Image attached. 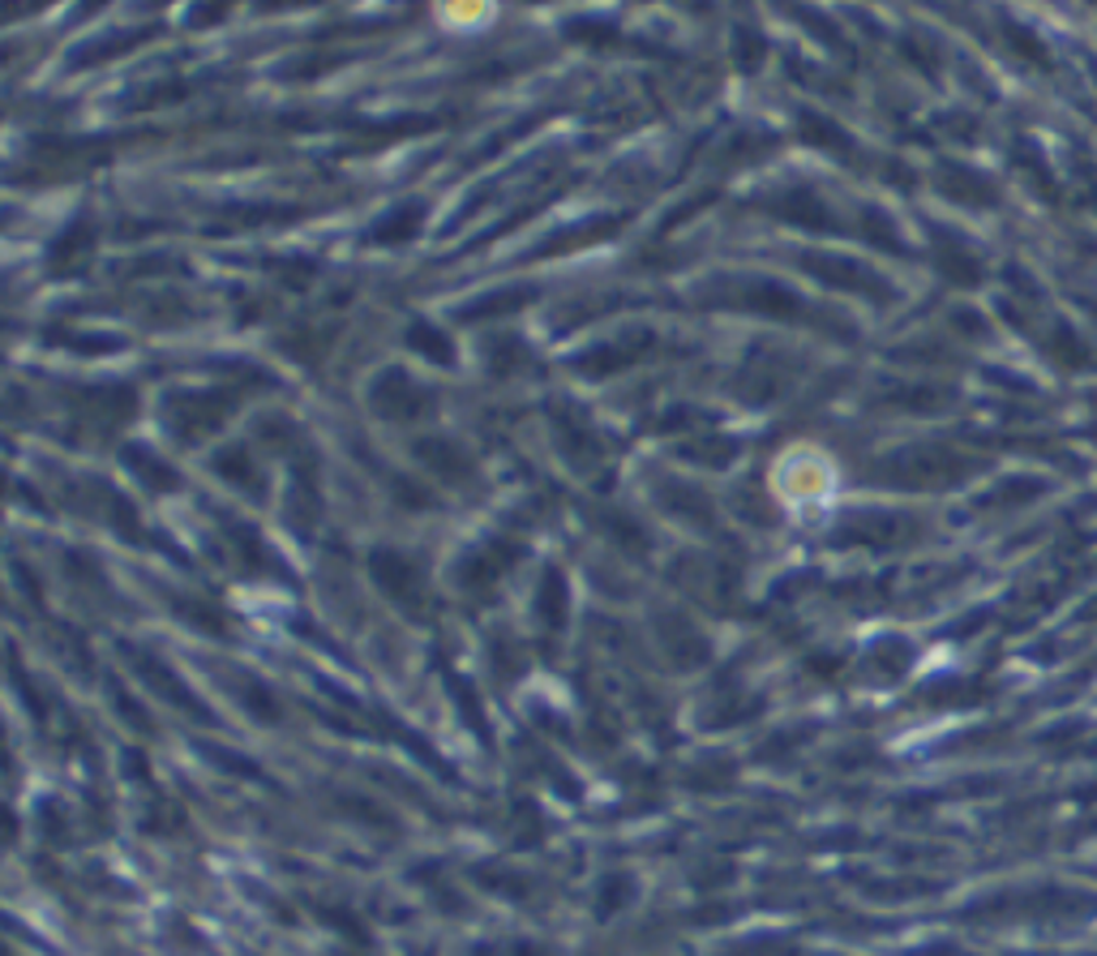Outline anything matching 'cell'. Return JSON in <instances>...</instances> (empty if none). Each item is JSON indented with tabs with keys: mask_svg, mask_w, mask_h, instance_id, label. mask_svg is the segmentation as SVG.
Listing matches in <instances>:
<instances>
[{
	"mask_svg": "<svg viewBox=\"0 0 1097 956\" xmlns=\"http://www.w3.org/2000/svg\"><path fill=\"white\" fill-rule=\"evenodd\" d=\"M373 575H378L391 592H411V588H416V571H411V562H404L399 553H378V557H373Z\"/></svg>",
	"mask_w": 1097,
	"mask_h": 956,
	"instance_id": "obj_1",
	"label": "cell"
},
{
	"mask_svg": "<svg viewBox=\"0 0 1097 956\" xmlns=\"http://www.w3.org/2000/svg\"><path fill=\"white\" fill-rule=\"evenodd\" d=\"M785 203H793V206H780L789 219H806V203H811V198H785ZM811 219L823 223V206H811Z\"/></svg>",
	"mask_w": 1097,
	"mask_h": 956,
	"instance_id": "obj_2",
	"label": "cell"
}]
</instances>
